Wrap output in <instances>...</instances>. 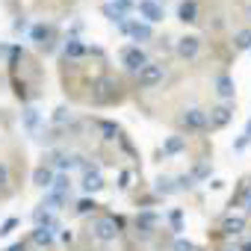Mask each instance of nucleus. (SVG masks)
Returning a JSON list of instances; mask_svg holds the SVG:
<instances>
[{"label":"nucleus","mask_w":251,"mask_h":251,"mask_svg":"<svg viewBox=\"0 0 251 251\" xmlns=\"http://www.w3.org/2000/svg\"><path fill=\"white\" fill-rule=\"evenodd\" d=\"M216 92L222 95V98H233V80L230 77H216Z\"/></svg>","instance_id":"obj_10"},{"label":"nucleus","mask_w":251,"mask_h":251,"mask_svg":"<svg viewBox=\"0 0 251 251\" xmlns=\"http://www.w3.org/2000/svg\"><path fill=\"white\" fill-rule=\"evenodd\" d=\"M33 239H36V245H50V239H53V233H50L48 227H39V230L33 233Z\"/></svg>","instance_id":"obj_14"},{"label":"nucleus","mask_w":251,"mask_h":251,"mask_svg":"<svg viewBox=\"0 0 251 251\" xmlns=\"http://www.w3.org/2000/svg\"><path fill=\"white\" fill-rule=\"evenodd\" d=\"M9 251H24V242H18V245H12Z\"/></svg>","instance_id":"obj_25"},{"label":"nucleus","mask_w":251,"mask_h":251,"mask_svg":"<svg viewBox=\"0 0 251 251\" xmlns=\"http://www.w3.org/2000/svg\"><path fill=\"white\" fill-rule=\"evenodd\" d=\"M233 45H236L239 50H248V48H251V30H242V33H236Z\"/></svg>","instance_id":"obj_13"},{"label":"nucleus","mask_w":251,"mask_h":251,"mask_svg":"<svg viewBox=\"0 0 251 251\" xmlns=\"http://www.w3.org/2000/svg\"><path fill=\"white\" fill-rule=\"evenodd\" d=\"M50 177H53V175H50L48 169H39V172H36V183H39V186H50Z\"/></svg>","instance_id":"obj_16"},{"label":"nucleus","mask_w":251,"mask_h":251,"mask_svg":"<svg viewBox=\"0 0 251 251\" xmlns=\"http://www.w3.org/2000/svg\"><path fill=\"white\" fill-rule=\"evenodd\" d=\"M95 207H98V204L86 198V201H80V204H77V213H89V210H95Z\"/></svg>","instance_id":"obj_19"},{"label":"nucleus","mask_w":251,"mask_h":251,"mask_svg":"<svg viewBox=\"0 0 251 251\" xmlns=\"http://www.w3.org/2000/svg\"><path fill=\"white\" fill-rule=\"evenodd\" d=\"M242 227H245V219H242V216H227V219L222 222V233H227V236L242 233Z\"/></svg>","instance_id":"obj_5"},{"label":"nucleus","mask_w":251,"mask_h":251,"mask_svg":"<svg viewBox=\"0 0 251 251\" xmlns=\"http://www.w3.org/2000/svg\"><path fill=\"white\" fill-rule=\"evenodd\" d=\"M39 121V115H36V109H27V124H30V127H33V124Z\"/></svg>","instance_id":"obj_21"},{"label":"nucleus","mask_w":251,"mask_h":251,"mask_svg":"<svg viewBox=\"0 0 251 251\" xmlns=\"http://www.w3.org/2000/svg\"><path fill=\"white\" fill-rule=\"evenodd\" d=\"M183 127L186 130H204L207 127V115L201 109H186L183 112Z\"/></svg>","instance_id":"obj_3"},{"label":"nucleus","mask_w":251,"mask_h":251,"mask_svg":"<svg viewBox=\"0 0 251 251\" xmlns=\"http://www.w3.org/2000/svg\"><path fill=\"white\" fill-rule=\"evenodd\" d=\"M227 121H230V109H227L225 103H219V106L213 109V115H210V124H213V127H225Z\"/></svg>","instance_id":"obj_8"},{"label":"nucleus","mask_w":251,"mask_h":251,"mask_svg":"<svg viewBox=\"0 0 251 251\" xmlns=\"http://www.w3.org/2000/svg\"><path fill=\"white\" fill-rule=\"evenodd\" d=\"M3 183H6V169L0 166V186H3Z\"/></svg>","instance_id":"obj_24"},{"label":"nucleus","mask_w":251,"mask_h":251,"mask_svg":"<svg viewBox=\"0 0 251 251\" xmlns=\"http://www.w3.org/2000/svg\"><path fill=\"white\" fill-rule=\"evenodd\" d=\"M195 15H198V6H195V0H183V3H180V21L192 24V21H198Z\"/></svg>","instance_id":"obj_9"},{"label":"nucleus","mask_w":251,"mask_h":251,"mask_svg":"<svg viewBox=\"0 0 251 251\" xmlns=\"http://www.w3.org/2000/svg\"><path fill=\"white\" fill-rule=\"evenodd\" d=\"M121 62L127 65L130 71H139L142 65H148V56H145V50H142V48H127V50L121 53Z\"/></svg>","instance_id":"obj_2"},{"label":"nucleus","mask_w":251,"mask_h":251,"mask_svg":"<svg viewBox=\"0 0 251 251\" xmlns=\"http://www.w3.org/2000/svg\"><path fill=\"white\" fill-rule=\"evenodd\" d=\"M175 251H195V245H192V242H183V239H177V242H175Z\"/></svg>","instance_id":"obj_20"},{"label":"nucleus","mask_w":251,"mask_h":251,"mask_svg":"<svg viewBox=\"0 0 251 251\" xmlns=\"http://www.w3.org/2000/svg\"><path fill=\"white\" fill-rule=\"evenodd\" d=\"M160 80H163V65L148 62V65L139 68V86H142V89H151V86H157Z\"/></svg>","instance_id":"obj_1"},{"label":"nucleus","mask_w":251,"mask_h":251,"mask_svg":"<svg viewBox=\"0 0 251 251\" xmlns=\"http://www.w3.org/2000/svg\"><path fill=\"white\" fill-rule=\"evenodd\" d=\"M198 48H201V45H198V39H195V36H186V39H180L177 53H180V56H186V59H192V56L198 53Z\"/></svg>","instance_id":"obj_7"},{"label":"nucleus","mask_w":251,"mask_h":251,"mask_svg":"<svg viewBox=\"0 0 251 251\" xmlns=\"http://www.w3.org/2000/svg\"><path fill=\"white\" fill-rule=\"evenodd\" d=\"M118 227H121V219H100L98 222V239H103V242L115 239Z\"/></svg>","instance_id":"obj_4"},{"label":"nucleus","mask_w":251,"mask_h":251,"mask_svg":"<svg viewBox=\"0 0 251 251\" xmlns=\"http://www.w3.org/2000/svg\"><path fill=\"white\" fill-rule=\"evenodd\" d=\"M245 195H248V198H245V210H248V213H251V186H248V189H245Z\"/></svg>","instance_id":"obj_23"},{"label":"nucleus","mask_w":251,"mask_h":251,"mask_svg":"<svg viewBox=\"0 0 251 251\" xmlns=\"http://www.w3.org/2000/svg\"><path fill=\"white\" fill-rule=\"evenodd\" d=\"M127 30H130L136 39H142V42H145V39H151V27H148V24H130Z\"/></svg>","instance_id":"obj_12"},{"label":"nucleus","mask_w":251,"mask_h":251,"mask_svg":"<svg viewBox=\"0 0 251 251\" xmlns=\"http://www.w3.org/2000/svg\"><path fill=\"white\" fill-rule=\"evenodd\" d=\"M12 227H15V219H9V222H6V225H3V230H0V233H9V230H12Z\"/></svg>","instance_id":"obj_22"},{"label":"nucleus","mask_w":251,"mask_h":251,"mask_svg":"<svg viewBox=\"0 0 251 251\" xmlns=\"http://www.w3.org/2000/svg\"><path fill=\"white\" fill-rule=\"evenodd\" d=\"M139 12H142L148 21H163V6H157L154 0H142V3H139Z\"/></svg>","instance_id":"obj_6"},{"label":"nucleus","mask_w":251,"mask_h":251,"mask_svg":"<svg viewBox=\"0 0 251 251\" xmlns=\"http://www.w3.org/2000/svg\"><path fill=\"white\" fill-rule=\"evenodd\" d=\"M239 251H251V242H245V245H242V248H239Z\"/></svg>","instance_id":"obj_26"},{"label":"nucleus","mask_w":251,"mask_h":251,"mask_svg":"<svg viewBox=\"0 0 251 251\" xmlns=\"http://www.w3.org/2000/svg\"><path fill=\"white\" fill-rule=\"evenodd\" d=\"M48 36H50V27H45V24L33 27V39H36V42H42V45H45V39H48Z\"/></svg>","instance_id":"obj_15"},{"label":"nucleus","mask_w":251,"mask_h":251,"mask_svg":"<svg viewBox=\"0 0 251 251\" xmlns=\"http://www.w3.org/2000/svg\"><path fill=\"white\" fill-rule=\"evenodd\" d=\"M83 186H86L89 192H98V189L103 186V177H100L98 172H86V177H83Z\"/></svg>","instance_id":"obj_11"},{"label":"nucleus","mask_w":251,"mask_h":251,"mask_svg":"<svg viewBox=\"0 0 251 251\" xmlns=\"http://www.w3.org/2000/svg\"><path fill=\"white\" fill-rule=\"evenodd\" d=\"M65 53H68V56H80V53H83V45H80V42H68V45H65Z\"/></svg>","instance_id":"obj_17"},{"label":"nucleus","mask_w":251,"mask_h":251,"mask_svg":"<svg viewBox=\"0 0 251 251\" xmlns=\"http://www.w3.org/2000/svg\"><path fill=\"white\" fill-rule=\"evenodd\" d=\"M180 148H183V139H180V136H175V139L166 142V151H169V154H175V151H180Z\"/></svg>","instance_id":"obj_18"}]
</instances>
